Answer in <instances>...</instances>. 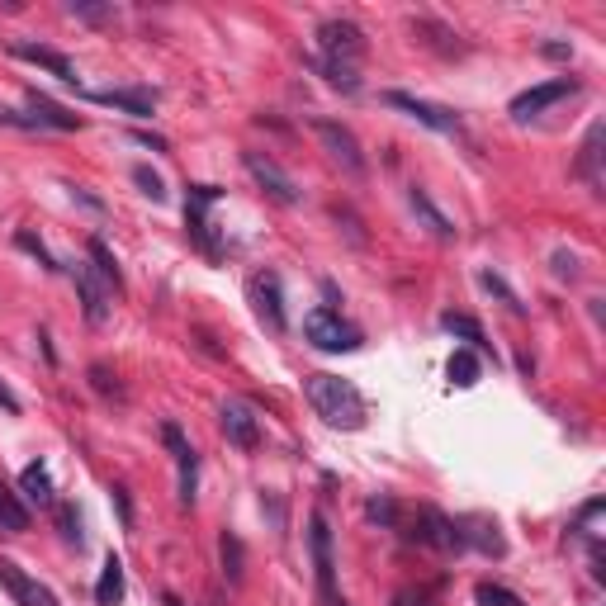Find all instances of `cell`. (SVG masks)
Segmentation results:
<instances>
[{
	"instance_id": "cell-1",
	"label": "cell",
	"mask_w": 606,
	"mask_h": 606,
	"mask_svg": "<svg viewBox=\"0 0 606 606\" xmlns=\"http://www.w3.org/2000/svg\"><path fill=\"white\" fill-rule=\"evenodd\" d=\"M303 393H308V403L318 412L327 427L337 431H360L365 427V398L351 379L341 375H308L303 379Z\"/></svg>"
},
{
	"instance_id": "cell-2",
	"label": "cell",
	"mask_w": 606,
	"mask_h": 606,
	"mask_svg": "<svg viewBox=\"0 0 606 606\" xmlns=\"http://www.w3.org/2000/svg\"><path fill=\"white\" fill-rule=\"evenodd\" d=\"M303 337H308V346H318L327 356H341V351H356L360 346V332L341 318L337 308H313L303 318Z\"/></svg>"
},
{
	"instance_id": "cell-3",
	"label": "cell",
	"mask_w": 606,
	"mask_h": 606,
	"mask_svg": "<svg viewBox=\"0 0 606 606\" xmlns=\"http://www.w3.org/2000/svg\"><path fill=\"white\" fill-rule=\"evenodd\" d=\"M308 550H313V578H318L322 606H337V554H332V526L322 512L308 517Z\"/></svg>"
},
{
	"instance_id": "cell-4",
	"label": "cell",
	"mask_w": 606,
	"mask_h": 606,
	"mask_svg": "<svg viewBox=\"0 0 606 606\" xmlns=\"http://www.w3.org/2000/svg\"><path fill=\"white\" fill-rule=\"evenodd\" d=\"M365 29H360L356 19H322L318 24V57L327 62H346V67H356L360 57H365Z\"/></svg>"
},
{
	"instance_id": "cell-5",
	"label": "cell",
	"mask_w": 606,
	"mask_h": 606,
	"mask_svg": "<svg viewBox=\"0 0 606 606\" xmlns=\"http://www.w3.org/2000/svg\"><path fill=\"white\" fill-rule=\"evenodd\" d=\"M313 138H318L322 152L337 161L346 176H365V171H370V161L360 152V138L346 124H337V119H313Z\"/></svg>"
},
{
	"instance_id": "cell-6",
	"label": "cell",
	"mask_w": 606,
	"mask_h": 606,
	"mask_svg": "<svg viewBox=\"0 0 606 606\" xmlns=\"http://www.w3.org/2000/svg\"><path fill=\"white\" fill-rule=\"evenodd\" d=\"M242 166H247L251 180H256V185H261V190H266L275 204L294 209V204L303 199L299 185H294V176H289V171H285V166H280L275 157H266V152H242Z\"/></svg>"
},
{
	"instance_id": "cell-7",
	"label": "cell",
	"mask_w": 606,
	"mask_h": 606,
	"mask_svg": "<svg viewBox=\"0 0 606 606\" xmlns=\"http://www.w3.org/2000/svg\"><path fill=\"white\" fill-rule=\"evenodd\" d=\"M408 535L417 545H431V550H446V554L464 550L460 521H450L446 512H436V507H422V512H417V531H408Z\"/></svg>"
},
{
	"instance_id": "cell-8",
	"label": "cell",
	"mask_w": 606,
	"mask_h": 606,
	"mask_svg": "<svg viewBox=\"0 0 606 606\" xmlns=\"http://www.w3.org/2000/svg\"><path fill=\"white\" fill-rule=\"evenodd\" d=\"M72 285H76V299H81V313H86V322L90 327H105L109 322V299H114V289L95 275V266H81L72 270Z\"/></svg>"
},
{
	"instance_id": "cell-9",
	"label": "cell",
	"mask_w": 606,
	"mask_h": 606,
	"mask_svg": "<svg viewBox=\"0 0 606 606\" xmlns=\"http://www.w3.org/2000/svg\"><path fill=\"white\" fill-rule=\"evenodd\" d=\"M384 105L403 109L408 119L436 128V133H460V128H464L460 114H450V109H441V105H431V100H417V95H408V90H389V95H384Z\"/></svg>"
},
{
	"instance_id": "cell-10",
	"label": "cell",
	"mask_w": 606,
	"mask_h": 606,
	"mask_svg": "<svg viewBox=\"0 0 606 606\" xmlns=\"http://www.w3.org/2000/svg\"><path fill=\"white\" fill-rule=\"evenodd\" d=\"M251 303H256V318L266 322L270 332H285V294H280V275L266 270V275H251Z\"/></svg>"
},
{
	"instance_id": "cell-11",
	"label": "cell",
	"mask_w": 606,
	"mask_h": 606,
	"mask_svg": "<svg viewBox=\"0 0 606 606\" xmlns=\"http://www.w3.org/2000/svg\"><path fill=\"white\" fill-rule=\"evenodd\" d=\"M218 422H223L228 446H237V450H256V446H261V422H256V412H251L247 403L228 398V403L218 408Z\"/></svg>"
},
{
	"instance_id": "cell-12",
	"label": "cell",
	"mask_w": 606,
	"mask_h": 606,
	"mask_svg": "<svg viewBox=\"0 0 606 606\" xmlns=\"http://www.w3.org/2000/svg\"><path fill=\"white\" fill-rule=\"evenodd\" d=\"M578 90V81H569V76H559V81H545V86H531V90H521L517 100H512V119H535L540 109H550V105H559L564 95H573Z\"/></svg>"
},
{
	"instance_id": "cell-13",
	"label": "cell",
	"mask_w": 606,
	"mask_h": 606,
	"mask_svg": "<svg viewBox=\"0 0 606 606\" xmlns=\"http://www.w3.org/2000/svg\"><path fill=\"white\" fill-rule=\"evenodd\" d=\"M0 588L10 592L19 606H57V597L38 578H29V573L19 569L15 559H0Z\"/></svg>"
},
{
	"instance_id": "cell-14",
	"label": "cell",
	"mask_w": 606,
	"mask_h": 606,
	"mask_svg": "<svg viewBox=\"0 0 606 606\" xmlns=\"http://www.w3.org/2000/svg\"><path fill=\"white\" fill-rule=\"evenodd\" d=\"M209 204H218L214 185H190V199H185V228H190V237H195L199 247L214 256L218 242L209 237Z\"/></svg>"
},
{
	"instance_id": "cell-15",
	"label": "cell",
	"mask_w": 606,
	"mask_h": 606,
	"mask_svg": "<svg viewBox=\"0 0 606 606\" xmlns=\"http://www.w3.org/2000/svg\"><path fill=\"white\" fill-rule=\"evenodd\" d=\"M19 502H24V507H57L53 469H48L43 460L24 464V474H19Z\"/></svg>"
},
{
	"instance_id": "cell-16",
	"label": "cell",
	"mask_w": 606,
	"mask_h": 606,
	"mask_svg": "<svg viewBox=\"0 0 606 606\" xmlns=\"http://www.w3.org/2000/svg\"><path fill=\"white\" fill-rule=\"evenodd\" d=\"M10 57H19V62H34V67H43V72H53L57 81L76 86L72 57H62L57 48H43V43H10Z\"/></svg>"
},
{
	"instance_id": "cell-17",
	"label": "cell",
	"mask_w": 606,
	"mask_h": 606,
	"mask_svg": "<svg viewBox=\"0 0 606 606\" xmlns=\"http://www.w3.org/2000/svg\"><path fill=\"white\" fill-rule=\"evenodd\" d=\"M161 441L171 446V455H176V464H180V502L190 507V502H195V469H199L195 450H190V441L180 436L176 422H166V427H161Z\"/></svg>"
},
{
	"instance_id": "cell-18",
	"label": "cell",
	"mask_w": 606,
	"mask_h": 606,
	"mask_svg": "<svg viewBox=\"0 0 606 606\" xmlns=\"http://www.w3.org/2000/svg\"><path fill=\"white\" fill-rule=\"evenodd\" d=\"M95 105H109V109H124L133 119H152L157 109V90H90Z\"/></svg>"
},
{
	"instance_id": "cell-19",
	"label": "cell",
	"mask_w": 606,
	"mask_h": 606,
	"mask_svg": "<svg viewBox=\"0 0 606 606\" xmlns=\"http://www.w3.org/2000/svg\"><path fill=\"white\" fill-rule=\"evenodd\" d=\"M460 531H464V550L493 554V559H502V554H507V540L498 535V521H488V517H464V521H460Z\"/></svg>"
},
{
	"instance_id": "cell-20",
	"label": "cell",
	"mask_w": 606,
	"mask_h": 606,
	"mask_svg": "<svg viewBox=\"0 0 606 606\" xmlns=\"http://www.w3.org/2000/svg\"><path fill=\"white\" fill-rule=\"evenodd\" d=\"M29 109H34V124H38V128H62V133L81 128V114L53 105V100H48V95H38V90H29Z\"/></svg>"
},
{
	"instance_id": "cell-21",
	"label": "cell",
	"mask_w": 606,
	"mask_h": 606,
	"mask_svg": "<svg viewBox=\"0 0 606 606\" xmlns=\"http://www.w3.org/2000/svg\"><path fill=\"white\" fill-rule=\"evenodd\" d=\"M95 602H100V606H119V602H124V559H119V554H105V564H100V583H95Z\"/></svg>"
},
{
	"instance_id": "cell-22",
	"label": "cell",
	"mask_w": 606,
	"mask_h": 606,
	"mask_svg": "<svg viewBox=\"0 0 606 606\" xmlns=\"http://www.w3.org/2000/svg\"><path fill=\"white\" fill-rule=\"evenodd\" d=\"M308 67L327 81L332 90H341V95H356L360 90V72L356 67H346V62H327V57H308Z\"/></svg>"
},
{
	"instance_id": "cell-23",
	"label": "cell",
	"mask_w": 606,
	"mask_h": 606,
	"mask_svg": "<svg viewBox=\"0 0 606 606\" xmlns=\"http://www.w3.org/2000/svg\"><path fill=\"white\" fill-rule=\"evenodd\" d=\"M408 204H412V214L422 218V223H427V228L436 232L441 242H450V237L460 232V228H455V223H450L446 214H441V209H436V204H431V195H427V190H412V195H408Z\"/></svg>"
},
{
	"instance_id": "cell-24",
	"label": "cell",
	"mask_w": 606,
	"mask_h": 606,
	"mask_svg": "<svg viewBox=\"0 0 606 606\" xmlns=\"http://www.w3.org/2000/svg\"><path fill=\"white\" fill-rule=\"evenodd\" d=\"M86 251H90V266H95V275H100V280H105V285L119 294V289H124V270H119V261L109 256V247L100 242V237H90Z\"/></svg>"
},
{
	"instance_id": "cell-25",
	"label": "cell",
	"mask_w": 606,
	"mask_h": 606,
	"mask_svg": "<svg viewBox=\"0 0 606 606\" xmlns=\"http://www.w3.org/2000/svg\"><path fill=\"white\" fill-rule=\"evenodd\" d=\"M0 531H10V535L29 531V507H24L19 493H10L5 483H0Z\"/></svg>"
},
{
	"instance_id": "cell-26",
	"label": "cell",
	"mask_w": 606,
	"mask_h": 606,
	"mask_svg": "<svg viewBox=\"0 0 606 606\" xmlns=\"http://www.w3.org/2000/svg\"><path fill=\"white\" fill-rule=\"evenodd\" d=\"M441 327H446L450 337L469 341V351H488V337H483V327L474 318H464V313H446V318H441Z\"/></svg>"
},
{
	"instance_id": "cell-27",
	"label": "cell",
	"mask_w": 606,
	"mask_h": 606,
	"mask_svg": "<svg viewBox=\"0 0 606 606\" xmlns=\"http://www.w3.org/2000/svg\"><path fill=\"white\" fill-rule=\"evenodd\" d=\"M218 554H223V573H228V583H242V564H247L242 540H237L232 531H223V540H218Z\"/></svg>"
},
{
	"instance_id": "cell-28",
	"label": "cell",
	"mask_w": 606,
	"mask_h": 606,
	"mask_svg": "<svg viewBox=\"0 0 606 606\" xmlns=\"http://www.w3.org/2000/svg\"><path fill=\"white\" fill-rule=\"evenodd\" d=\"M450 384H460V389H474V384H479V356H474L469 346L450 356Z\"/></svg>"
},
{
	"instance_id": "cell-29",
	"label": "cell",
	"mask_w": 606,
	"mask_h": 606,
	"mask_svg": "<svg viewBox=\"0 0 606 606\" xmlns=\"http://www.w3.org/2000/svg\"><path fill=\"white\" fill-rule=\"evenodd\" d=\"M597 161H602V124L588 128V143H583V161H578V171L588 176V185H602V176H597Z\"/></svg>"
},
{
	"instance_id": "cell-30",
	"label": "cell",
	"mask_w": 606,
	"mask_h": 606,
	"mask_svg": "<svg viewBox=\"0 0 606 606\" xmlns=\"http://www.w3.org/2000/svg\"><path fill=\"white\" fill-rule=\"evenodd\" d=\"M479 285H483V289H488V294H498V299H502V303H507V308H512V313H526V303H521V299H517V289L507 285V280H502L498 270H483V275H479Z\"/></svg>"
},
{
	"instance_id": "cell-31",
	"label": "cell",
	"mask_w": 606,
	"mask_h": 606,
	"mask_svg": "<svg viewBox=\"0 0 606 606\" xmlns=\"http://www.w3.org/2000/svg\"><path fill=\"white\" fill-rule=\"evenodd\" d=\"M57 526H62V540H67V545H81V540H86L76 502H57Z\"/></svg>"
},
{
	"instance_id": "cell-32",
	"label": "cell",
	"mask_w": 606,
	"mask_h": 606,
	"mask_svg": "<svg viewBox=\"0 0 606 606\" xmlns=\"http://www.w3.org/2000/svg\"><path fill=\"white\" fill-rule=\"evenodd\" d=\"M412 34H427V43L431 48H441V53H460V48H450L446 38H455L446 29V24H436V19H417V24H412Z\"/></svg>"
},
{
	"instance_id": "cell-33",
	"label": "cell",
	"mask_w": 606,
	"mask_h": 606,
	"mask_svg": "<svg viewBox=\"0 0 606 606\" xmlns=\"http://www.w3.org/2000/svg\"><path fill=\"white\" fill-rule=\"evenodd\" d=\"M15 242H19V247H24V251H29V256H38V266H43V270H53V275H57V270H62V266H57V261H53V251L43 247V242H38V237H34V232H29V228H19V232H15Z\"/></svg>"
},
{
	"instance_id": "cell-34",
	"label": "cell",
	"mask_w": 606,
	"mask_h": 606,
	"mask_svg": "<svg viewBox=\"0 0 606 606\" xmlns=\"http://www.w3.org/2000/svg\"><path fill=\"white\" fill-rule=\"evenodd\" d=\"M474 597H479V606H526L517 592L498 588V583H479V588H474Z\"/></svg>"
},
{
	"instance_id": "cell-35",
	"label": "cell",
	"mask_w": 606,
	"mask_h": 606,
	"mask_svg": "<svg viewBox=\"0 0 606 606\" xmlns=\"http://www.w3.org/2000/svg\"><path fill=\"white\" fill-rule=\"evenodd\" d=\"M67 10L76 19H86V24H114V5H81V0H72Z\"/></svg>"
},
{
	"instance_id": "cell-36",
	"label": "cell",
	"mask_w": 606,
	"mask_h": 606,
	"mask_svg": "<svg viewBox=\"0 0 606 606\" xmlns=\"http://www.w3.org/2000/svg\"><path fill=\"white\" fill-rule=\"evenodd\" d=\"M133 180L143 185V195H147V199H157V204L166 199V185H161V176L152 171V166H133Z\"/></svg>"
},
{
	"instance_id": "cell-37",
	"label": "cell",
	"mask_w": 606,
	"mask_h": 606,
	"mask_svg": "<svg viewBox=\"0 0 606 606\" xmlns=\"http://www.w3.org/2000/svg\"><path fill=\"white\" fill-rule=\"evenodd\" d=\"M365 517L379 521V526H398V507H393L389 498H375L370 507H365Z\"/></svg>"
},
{
	"instance_id": "cell-38",
	"label": "cell",
	"mask_w": 606,
	"mask_h": 606,
	"mask_svg": "<svg viewBox=\"0 0 606 606\" xmlns=\"http://www.w3.org/2000/svg\"><path fill=\"white\" fill-rule=\"evenodd\" d=\"M90 384H95V389L105 393V398H124V389H119V384L109 379V370H105V365H90Z\"/></svg>"
},
{
	"instance_id": "cell-39",
	"label": "cell",
	"mask_w": 606,
	"mask_h": 606,
	"mask_svg": "<svg viewBox=\"0 0 606 606\" xmlns=\"http://www.w3.org/2000/svg\"><path fill=\"white\" fill-rule=\"evenodd\" d=\"M109 498L119 507V521H124V531L133 526V502H128V488H109Z\"/></svg>"
},
{
	"instance_id": "cell-40",
	"label": "cell",
	"mask_w": 606,
	"mask_h": 606,
	"mask_svg": "<svg viewBox=\"0 0 606 606\" xmlns=\"http://www.w3.org/2000/svg\"><path fill=\"white\" fill-rule=\"evenodd\" d=\"M554 275H559V280H573V275H578V256H569V251H554Z\"/></svg>"
},
{
	"instance_id": "cell-41",
	"label": "cell",
	"mask_w": 606,
	"mask_h": 606,
	"mask_svg": "<svg viewBox=\"0 0 606 606\" xmlns=\"http://www.w3.org/2000/svg\"><path fill=\"white\" fill-rule=\"evenodd\" d=\"M0 408L10 412V417H15V412H19V398H15V389H10L5 379H0Z\"/></svg>"
},
{
	"instance_id": "cell-42",
	"label": "cell",
	"mask_w": 606,
	"mask_h": 606,
	"mask_svg": "<svg viewBox=\"0 0 606 606\" xmlns=\"http://www.w3.org/2000/svg\"><path fill=\"white\" fill-rule=\"evenodd\" d=\"M540 53H545V57H554V62H569V53H573V48H569V43H545Z\"/></svg>"
}]
</instances>
